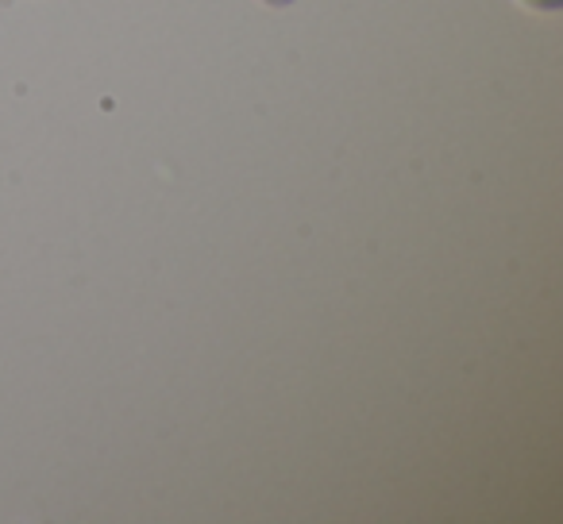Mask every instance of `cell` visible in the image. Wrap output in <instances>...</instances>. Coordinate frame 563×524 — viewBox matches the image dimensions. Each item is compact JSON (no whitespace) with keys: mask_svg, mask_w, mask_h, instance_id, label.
<instances>
[{"mask_svg":"<svg viewBox=\"0 0 563 524\" xmlns=\"http://www.w3.org/2000/svg\"><path fill=\"white\" fill-rule=\"evenodd\" d=\"M266 4H290V0H266Z\"/></svg>","mask_w":563,"mask_h":524,"instance_id":"obj_1","label":"cell"}]
</instances>
